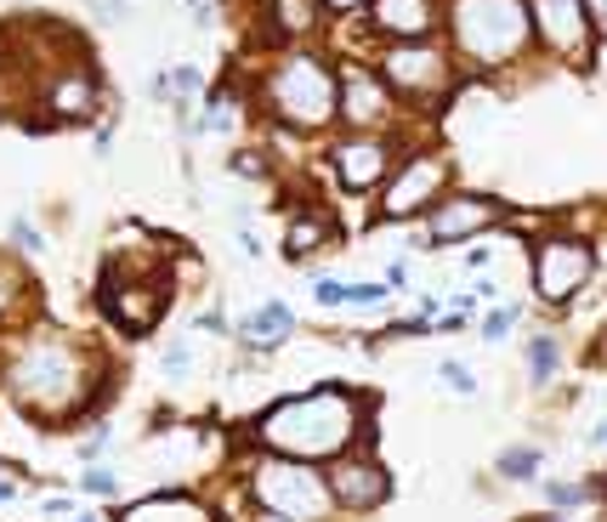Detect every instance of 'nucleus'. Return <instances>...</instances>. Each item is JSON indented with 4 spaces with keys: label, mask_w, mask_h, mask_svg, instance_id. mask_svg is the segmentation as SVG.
I'll return each mask as SVG.
<instances>
[{
    "label": "nucleus",
    "mask_w": 607,
    "mask_h": 522,
    "mask_svg": "<svg viewBox=\"0 0 607 522\" xmlns=\"http://www.w3.org/2000/svg\"><path fill=\"white\" fill-rule=\"evenodd\" d=\"M0 381H7V392L29 415L57 420V415L86 409V398H91V358L69 336L35 330V336H23L7 358H0Z\"/></svg>",
    "instance_id": "f257e3e1"
},
{
    "label": "nucleus",
    "mask_w": 607,
    "mask_h": 522,
    "mask_svg": "<svg viewBox=\"0 0 607 522\" xmlns=\"http://www.w3.org/2000/svg\"><path fill=\"white\" fill-rule=\"evenodd\" d=\"M363 404L341 386H318V392H301V398H284L261 415L256 438L279 454H295V461H335L347 454L363 432Z\"/></svg>",
    "instance_id": "f03ea898"
},
{
    "label": "nucleus",
    "mask_w": 607,
    "mask_h": 522,
    "mask_svg": "<svg viewBox=\"0 0 607 522\" xmlns=\"http://www.w3.org/2000/svg\"><path fill=\"white\" fill-rule=\"evenodd\" d=\"M454 52L471 69H499L528 46V7L522 0H449Z\"/></svg>",
    "instance_id": "7ed1b4c3"
},
{
    "label": "nucleus",
    "mask_w": 607,
    "mask_h": 522,
    "mask_svg": "<svg viewBox=\"0 0 607 522\" xmlns=\"http://www.w3.org/2000/svg\"><path fill=\"white\" fill-rule=\"evenodd\" d=\"M261 97L273 109V120H284L290 130H324L335 120V69L318 52H290L267 75Z\"/></svg>",
    "instance_id": "20e7f679"
},
{
    "label": "nucleus",
    "mask_w": 607,
    "mask_h": 522,
    "mask_svg": "<svg viewBox=\"0 0 607 522\" xmlns=\"http://www.w3.org/2000/svg\"><path fill=\"white\" fill-rule=\"evenodd\" d=\"M250 500L256 511L267 517H284V522H318L335 511L329 500V483L313 461H295V454H267V461H256L250 472Z\"/></svg>",
    "instance_id": "39448f33"
},
{
    "label": "nucleus",
    "mask_w": 607,
    "mask_h": 522,
    "mask_svg": "<svg viewBox=\"0 0 607 522\" xmlns=\"http://www.w3.org/2000/svg\"><path fill=\"white\" fill-rule=\"evenodd\" d=\"M596 273V245L573 239V234H551L533 245V296L546 307H567Z\"/></svg>",
    "instance_id": "423d86ee"
},
{
    "label": "nucleus",
    "mask_w": 607,
    "mask_h": 522,
    "mask_svg": "<svg viewBox=\"0 0 607 522\" xmlns=\"http://www.w3.org/2000/svg\"><path fill=\"white\" fill-rule=\"evenodd\" d=\"M381 80L403 97L437 103L454 86V63H449V52H437L426 41H392V52H381Z\"/></svg>",
    "instance_id": "0eeeda50"
},
{
    "label": "nucleus",
    "mask_w": 607,
    "mask_h": 522,
    "mask_svg": "<svg viewBox=\"0 0 607 522\" xmlns=\"http://www.w3.org/2000/svg\"><path fill=\"white\" fill-rule=\"evenodd\" d=\"M449 188V159L443 154H409L392 182H386V200H381V216L386 222H403V216H420L437 205V193Z\"/></svg>",
    "instance_id": "6e6552de"
},
{
    "label": "nucleus",
    "mask_w": 607,
    "mask_h": 522,
    "mask_svg": "<svg viewBox=\"0 0 607 522\" xmlns=\"http://www.w3.org/2000/svg\"><path fill=\"white\" fill-rule=\"evenodd\" d=\"M335 120H347L352 130H381L392 120V86L352 63L347 75H335Z\"/></svg>",
    "instance_id": "1a4fd4ad"
},
{
    "label": "nucleus",
    "mask_w": 607,
    "mask_h": 522,
    "mask_svg": "<svg viewBox=\"0 0 607 522\" xmlns=\"http://www.w3.org/2000/svg\"><path fill=\"white\" fill-rule=\"evenodd\" d=\"M528 29H533V35L546 41L557 57H585V46L596 41L580 0H528Z\"/></svg>",
    "instance_id": "9d476101"
},
{
    "label": "nucleus",
    "mask_w": 607,
    "mask_h": 522,
    "mask_svg": "<svg viewBox=\"0 0 607 522\" xmlns=\"http://www.w3.org/2000/svg\"><path fill=\"white\" fill-rule=\"evenodd\" d=\"M324 483H329V500L341 506V511H375L392 495V477L375 461H341V454L329 461Z\"/></svg>",
    "instance_id": "9b49d317"
},
{
    "label": "nucleus",
    "mask_w": 607,
    "mask_h": 522,
    "mask_svg": "<svg viewBox=\"0 0 607 522\" xmlns=\"http://www.w3.org/2000/svg\"><path fill=\"white\" fill-rule=\"evenodd\" d=\"M499 222V205L483 200V193H437L431 205V245H460L471 234Z\"/></svg>",
    "instance_id": "f8f14e48"
},
{
    "label": "nucleus",
    "mask_w": 607,
    "mask_h": 522,
    "mask_svg": "<svg viewBox=\"0 0 607 522\" xmlns=\"http://www.w3.org/2000/svg\"><path fill=\"white\" fill-rule=\"evenodd\" d=\"M329 166H335V177H341L347 193H369V188L386 177L392 148L375 137V130H358V137H347V143H335V148H329Z\"/></svg>",
    "instance_id": "ddd939ff"
},
{
    "label": "nucleus",
    "mask_w": 607,
    "mask_h": 522,
    "mask_svg": "<svg viewBox=\"0 0 607 522\" xmlns=\"http://www.w3.org/2000/svg\"><path fill=\"white\" fill-rule=\"evenodd\" d=\"M369 23L386 41H426L437 29V0H369Z\"/></svg>",
    "instance_id": "4468645a"
},
{
    "label": "nucleus",
    "mask_w": 607,
    "mask_h": 522,
    "mask_svg": "<svg viewBox=\"0 0 607 522\" xmlns=\"http://www.w3.org/2000/svg\"><path fill=\"white\" fill-rule=\"evenodd\" d=\"M97 103V80L86 69H69L46 86V109H57V120H86Z\"/></svg>",
    "instance_id": "2eb2a0df"
},
{
    "label": "nucleus",
    "mask_w": 607,
    "mask_h": 522,
    "mask_svg": "<svg viewBox=\"0 0 607 522\" xmlns=\"http://www.w3.org/2000/svg\"><path fill=\"white\" fill-rule=\"evenodd\" d=\"M131 522H205L211 506L205 500H193V495H148L137 506H125Z\"/></svg>",
    "instance_id": "dca6fc26"
},
{
    "label": "nucleus",
    "mask_w": 607,
    "mask_h": 522,
    "mask_svg": "<svg viewBox=\"0 0 607 522\" xmlns=\"http://www.w3.org/2000/svg\"><path fill=\"white\" fill-rule=\"evenodd\" d=\"M239 336H245L250 347H279V341L295 336V313H290L284 302H267L261 313H250V318L239 324Z\"/></svg>",
    "instance_id": "f3484780"
},
{
    "label": "nucleus",
    "mask_w": 607,
    "mask_h": 522,
    "mask_svg": "<svg viewBox=\"0 0 607 522\" xmlns=\"http://www.w3.org/2000/svg\"><path fill=\"white\" fill-rule=\"evenodd\" d=\"M324 239H329V227H324L318 216H301V222H290L284 250H290V256H313V250H324Z\"/></svg>",
    "instance_id": "a211bd4d"
},
{
    "label": "nucleus",
    "mask_w": 607,
    "mask_h": 522,
    "mask_svg": "<svg viewBox=\"0 0 607 522\" xmlns=\"http://www.w3.org/2000/svg\"><path fill=\"white\" fill-rule=\"evenodd\" d=\"M557 364H562V352H557V341L551 336H533L528 341V370H533V381L546 386L551 375H557Z\"/></svg>",
    "instance_id": "6ab92c4d"
},
{
    "label": "nucleus",
    "mask_w": 607,
    "mask_h": 522,
    "mask_svg": "<svg viewBox=\"0 0 607 522\" xmlns=\"http://www.w3.org/2000/svg\"><path fill=\"white\" fill-rule=\"evenodd\" d=\"M499 472L512 477V483H528V477L539 472V449H505V454H499Z\"/></svg>",
    "instance_id": "aec40b11"
},
{
    "label": "nucleus",
    "mask_w": 607,
    "mask_h": 522,
    "mask_svg": "<svg viewBox=\"0 0 607 522\" xmlns=\"http://www.w3.org/2000/svg\"><path fill=\"white\" fill-rule=\"evenodd\" d=\"M386 290L381 284H341V307H381Z\"/></svg>",
    "instance_id": "412c9836"
},
{
    "label": "nucleus",
    "mask_w": 607,
    "mask_h": 522,
    "mask_svg": "<svg viewBox=\"0 0 607 522\" xmlns=\"http://www.w3.org/2000/svg\"><path fill=\"white\" fill-rule=\"evenodd\" d=\"M273 18H279L284 29H307V23H313V0H279Z\"/></svg>",
    "instance_id": "4be33fe9"
},
{
    "label": "nucleus",
    "mask_w": 607,
    "mask_h": 522,
    "mask_svg": "<svg viewBox=\"0 0 607 522\" xmlns=\"http://www.w3.org/2000/svg\"><path fill=\"white\" fill-rule=\"evenodd\" d=\"M517 324V307H499V313H488L483 318V341H505V330Z\"/></svg>",
    "instance_id": "5701e85b"
},
{
    "label": "nucleus",
    "mask_w": 607,
    "mask_h": 522,
    "mask_svg": "<svg viewBox=\"0 0 607 522\" xmlns=\"http://www.w3.org/2000/svg\"><path fill=\"white\" fill-rule=\"evenodd\" d=\"M437 375H443V386H454L460 398H471V392H477V381H471V370H465V364H443Z\"/></svg>",
    "instance_id": "b1692460"
},
{
    "label": "nucleus",
    "mask_w": 607,
    "mask_h": 522,
    "mask_svg": "<svg viewBox=\"0 0 607 522\" xmlns=\"http://www.w3.org/2000/svg\"><path fill=\"white\" fill-rule=\"evenodd\" d=\"M546 500H551V506H580V500H591V488H573V483H551V488H546Z\"/></svg>",
    "instance_id": "393cba45"
},
{
    "label": "nucleus",
    "mask_w": 607,
    "mask_h": 522,
    "mask_svg": "<svg viewBox=\"0 0 607 522\" xmlns=\"http://www.w3.org/2000/svg\"><path fill=\"white\" fill-rule=\"evenodd\" d=\"M80 488H86V495H120L114 472H86V477H80Z\"/></svg>",
    "instance_id": "a878e982"
},
{
    "label": "nucleus",
    "mask_w": 607,
    "mask_h": 522,
    "mask_svg": "<svg viewBox=\"0 0 607 522\" xmlns=\"http://www.w3.org/2000/svg\"><path fill=\"white\" fill-rule=\"evenodd\" d=\"M313 302L318 307H341V279H318L313 284Z\"/></svg>",
    "instance_id": "bb28decb"
},
{
    "label": "nucleus",
    "mask_w": 607,
    "mask_h": 522,
    "mask_svg": "<svg viewBox=\"0 0 607 522\" xmlns=\"http://www.w3.org/2000/svg\"><path fill=\"white\" fill-rule=\"evenodd\" d=\"M12 239H18L23 250H41V234H35V227H29V222H12Z\"/></svg>",
    "instance_id": "cd10ccee"
},
{
    "label": "nucleus",
    "mask_w": 607,
    "mask_h": 522,
    "mask_svg": "<svg viewBox=\"0 0 607 522\" xmlns=\"http://www.w3.org/2000/svg\"><path fill=\"white\" fill-rule=\"evenodd\" d=\"M580 7H585V18H591V35L602 41V12H607V0H580Z\"/></svg>",
    "instance_id": "c85d7f7f"
},
{
    "label": "nucleus",
    "mask_w": 607,
    "mask_h": 522,
    "mask_svg": "<svg viewBox=\"0 0 607 522\" xmlns=\"http://www.w3.org/2000/svg\"><path fill=\"white\" fill-rule=\"evenodd\" d=\"M193 364V358H188V347H171V352H165V370H171V375H182Z\"/></svg>",
    "instance_id": "c756f323"
},
{
    "label": "nucleus",
    "mask_w": 607,
    "mask_h": 522,
    "mask_svg": "<svg viewBox=\"0 0 607 522\" xmlns=\"http://www.w3.org/2000/svg\"><path fill=\"white\" fill-rule=\"evenodd\" d=\"M171 86H177V91H199V75H193V69H177Z\"/></svg>",
    "instance_id": "7c9ffc66"
},
{
    "label": "nucleus",
    "mask_w": 607,
    "mask_h": 522,
    "mask_svg": "<svg viewBox=\"0 0 607 522\" xmlns=\"http://www.w3.org/2000/svg\"><path fill=\"white\" fill-rule=\"evenodd\" d=\"M329 12H358V7H369V0H324Z\"/></svg>",
    "instance_id": "2f4dec72"
},
{
    "label": "nucleus",
    "mask_w": 607,
    "mask_h": 522,
    "mask_svg": "<svg viewBox=\"0 0 607 522\" xmlns=\"http://www.w3.org/2000/svg\"><path fill=\"white\" fill-rule=\"evenodd\" d=\"M12 307V290H7V273H0V313Z\"/></svg>",
    "instance_id": "473e14b6"
},
{
    "label": "nucleus",
    "mask_w": 607,
    "mask_h": 522,
    "mask_svg": "<svg viewBox=\"0 0 607 522\" xmlns=\"http://www.w3.org/2000/svg\"><path fill=\"white\" fill-rule=\"evenodd\" d=\"M12 500V483H0V506H7Z\"/></svg>",
    "instance_id": "72a5a7b5"
}]
</instances>
